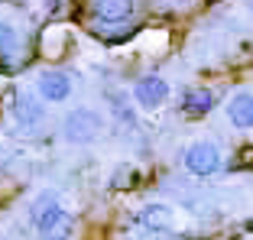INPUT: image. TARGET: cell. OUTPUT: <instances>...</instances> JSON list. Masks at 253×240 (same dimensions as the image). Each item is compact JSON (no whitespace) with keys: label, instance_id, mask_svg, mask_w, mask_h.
<instances>
[{"label":"cell","instance_id":"1","mask_svg":"<svg viewBox=\"0 0 253 240\" xmlns=\"http://www.w3.org/2000/svg\"><path fill=\"white\" fill-rule=\"evenodd\" d=\"M30 214H33V227H36L39 240H75V234H78V218L55 192L36 195Z\"/></svg>","mask_w":253,"mask_h":240},{"label":"cell","instance_id":"2","mask_svg":"<svg viewBox=\"0 0 253 240\" xmlns=\"http://www.w3.org/2000/svg\"><path fill=\"white\" fill-rule=\"evenodd\" d=\"M107 130V117L91 104H75L65 111L59 123V133L68 146H94Z\"/></svg>","mask_w":253,"mask_h":240},{"label":"cell","instance_id":"3","mask_svg":"<svg viewBox=\"0 0 253 240\" xmlns=\"http://www.w3.org/2000/svg\"><path fill=\"white\" fill-rule=\"evenodd\" d=\"M182 165H185V172L198 175V179H211V175L221 172L224 165V150L217 146L214 140L208 136H201V140H192L182 153Z\"/></svg>","mask_w":253,"mask_h":240},{"label":"cell","instance_id":"4","mask_svg":"<svg viewBox=\"0 0 253 240\" xmlns=\"http://www.w3.org/2000/svg\"><path fill=\"white\" fill-rule=\"evenodd\" d=\"M10 120L23 133H39L49 123V104H42L33 91H16L10 101Z\"/></svg>","mask_w":253,"mask_h":240},{"label":"cell","instance_id":"5","mask_svg":"<svg viewBox=\"0 0 253 240\" xmlns=\"http://www.w3.org/2000/svg\"><path fill=\"white\" fill-rule=\"evenodd\" d=\"M33 94H36L42 104H68L75 94V81L68 72L59 68H42L33 81Z\"/></svg>","mask_w":253,"mask_h":240},{"label":"cell","instance_id":"6","mask_svg":"<svg viewBox=\"0 0 253 240\" xmlns=\"http://www.w3.org/2000/svg\"><path fill=\"white\" fill-rule=\"evenodd\" d=\"M136 224H140V231L163 237V234H175L179 231V214H175V208H172L169 201H149V204L140 208Z\"/></svg>","mask_w":253,"mask_h":240},{"label":"cell","instance_id":"7","mask_svg":"<svg viewBox=\"0 0 253 240\" xmlns=\"http://www.w3.org/2000/svg\"><path fill=\"white\" fill-rule=\"evenodd\" d=\"M172 98V88L163 75L149 72V75H140L133 81V101L143 107V111H163Z\"/></svg>","mask_w":253,"mask_h":240},{"label":"cell","instance_id":"8","mask_svg":"<svg viewBox=\"0 0 253 240\" xmlns=\"http://www.w3.org/2000/svg\"><path fill=\"white\" fill-rule=\"evenodd\" d=\"M224 117H227V123H231L237 133H250V127H253V94H250L247 84L227 94V101H224Z\"/></svg>","mask_w":253,"mask_h":240},{"label":"cell","instance_id":"9","mask_svg":"<svg viewBox=\"0 0 253 240\" xmlns=\"http://www.w3.org/2000/svg\"><path fill=\"white\" fill-rule=\"evenodd\" d=\"M136 13V0H91V20L97 26H124Z\"/></svg>","mask_w":253,"mask_h":240},{"label":"cell","instance_id":"10","mask_svg":"<svg viewBox=\"0 0 253 240\" xmlns=\"http://www.w3.org/2000/svg\"><path fill=\"white\" fill-rule=\"evenodd\" d=\"M23 55V30L10 16H0V65H13Z\"/></svg>","mask_w":253,"mask_h":240},{"label":"cell","instance_id":"11","mask_svg":"<svg viewBox=\"0 0 253 240\" xmlns=\"http://www.w3.org/2000/svg\"><path fill=\"white\" fill-rule=\"evenodd\" d=\"M214 107V94L208 88H198V91H188L185 98H182V111L192 114V117H201V114H208Z\"/></svg>","mask_w":253,"mask_h":240},{"label":"cell","instance_id":"12","mask_svg":"<svg viewBox=\"0 0 253 240\" xmlns=\"http://www.w3.org/2000/svg\"><path fill=\"white\" fill-rule=\"evenodd\" d=\"M175 7H188V3H195V0H172Z\"/></svg>","mask_w":253,"mask_h":240}]
</instances>
